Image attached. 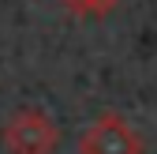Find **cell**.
<instances>
[{
  "instance_id": "obj_2",
  "label": "cell",
  "mask_w": 157,
  "mask_h": 154,
  "mask_svg": "<svg viewBox=\"0 0 157 154\" xmlns=\"http://www.w3.org/2000/svg\"><path fill=\"white\" fill-rule=\"evenodd\" d=\"M78 154H146L142 136L120 113H101L78 136Z\"/></svg>"
},
{
  "instance_id": "obj_3",
  "label": "cell",
  "mask_w": 157,
  "mask_h": 154,
  "mask_svg": "<svg viewBox=\"0 0 157 154\" xmlns=\"http://www.w3.org/2000/svg\"><path fill=\"white\" fill-rule=\"evenodd\" d=\"M120 0H64V8L71 11V15H86V19H101V15H109Z\"/></svg>"
},
{
  "instance_id": "obj_1",
  "label": "cell",
  "mask_w": 157,
  "mask_h": 154,
  "mask_svg": "<svg viewBox=\"0 0 157 154\" xmlns=\"http://www.w3.org/2000/svg\"><path fill=\"white\" fill-rule=\"evenodd\" d=\"M0 139H4L8 154H56L60 150V124L52 117H45L41 109H19L8 117L4 132H0Z\"/></svg>"
}]
</instances>
